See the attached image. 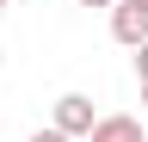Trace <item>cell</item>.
<instances>
[{"mask_svg": "<svg viewBox=\"0 0 148 142\" xmlns=\"http://www.w3.org/2000/svg\"><path fill=\"white\" fill-rule=\"evenodd\" d=\"M92 123H99V111H92V99H86V93H62V99H56V123H49L56 136H68V142H74V136H86Z\"/></svg>", "mask_w": 148, "mask_h": 142, "instance_id": "1", "label": "cell"}, {"mask_svg": "<svg viewBox=\"0 0 148 142\" xmlns=\"http://www.w3.org/2000/svg\"><path fill=\"white\" fill-rule=\"evenodd\" d=\"M86 142H148V130H142V117H130V111H105L86 130Z\"/></svg>", "mask_w": 148, "mask_h": 142, "instance_id": "2", "label": "cell"}, {"mask_svg": "<svg viewBox=\"0 0 148 142\" xmlns=\"http://www.w3.org/2000/svg\"><path fill=\"white\" fill-rule=\"evenodd\" d=\"M111 37L130 43V49L148 43V12H142V6H130V0H117V6H111Z\"/></svg>", "mask_w": 148, "mask_h": 142, "instance_id": "3", "label": "cell"}, {"mask_svg": "<svg viewBox=\"0 0 148 142\" xmlns=\"http://www.w3.org/2000/svg\"><path fill=\"white\" fill-rule=\"evenodd\" d=\"M136 74L148 80V43H136Z\"/></svg>", "mask_w": 148, "mask_h": 142, "instance_id": "4", "label": "cell"}, {"mask_svg": "<svg viewBox=\"0 0 148 142\" xmlns=\"http://www.w3.org/2000/svg\"><path fill=\"white\" fill-rule=\"evenodd\" d=\"M31 142H68V136H56V130H37V136H31Z\"/></svg>", "mask_w": 148, "mask_h": 142, "instance_id": "5", "label": "cell"}, {"mask_svg": "<svg viewBox=\"0 0 148 142\" xmlns=\"http://www.w3.org/2000/svg\"><path fill=\"white\" fill-rule=\"evenodd\" d=\"M80 6H117V0H80Z\"/></svg>", "mask_w": 148, "mask_h": 142, "instance_id": "6", "label": "cell"}, {"mask_svg": "<svg viewBox=\"0 0 148 142\" xmlns=\"http://www.w3.org/2000/svg\"><path fill=\"white\" fill-rule=\"evenodd\" d=\"M142 105H148V80H142Z\"/></svg>", "mask_w": 148, "mask_h": 142, "instance_id": "7", "label": "cell"}, {"mask_svg": "<svg viewBox=\"0 0 148 142\" xmlns=\"http://www.w3.org/2000/svg\"><path fill=\"white\" fill-rule=\"evenodd\" d=\"M0 6H6V0H0Z\"/></svg>", "mask_w": 148, "mask_h": 142, "instance_id": "8", "label": "cell"}]
</instances>
